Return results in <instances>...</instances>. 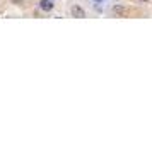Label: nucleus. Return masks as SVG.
Segmentation results:
<instances>
[{"instance_id":"f257e3e1","label":"nucleus","mask_w":152,"mask_h":146,"mask_svg":"<svg viewBox=\"0 0 152 146\" xmlns=\"http://www.w3.org/2000/svg\"><path fill=\"white\" fill-rule=\"evenodd\" d=\"M70 14H72V17H75V19H84L86 17V10H84L80 5H72L70 7Z\"/></svg>"},{"instance_id":"f03ea898","label":"nucleus","mask_w":152,"mask_h":146,"mask_svg":"<svg viewBox=\"0 0 152 146\" xmlns=\"http://www.w3.org/2000/svg\"><path fill=\"white\" fill-rule=\"evenodd\" d=\"M39 9L43 12H51L55 9V2L53 0H39Z\"/></svg>"},{"instance_id":"7ed1b4c3","label":"nucleus","mask_w":152,"mask_h":146,"mask_svg":"<svg viewBox=\"0 0 152 146\" xmlns=\"http://www.w3.org/2000/svg\"><path fill=\"white\" fill-rule=\"evenodd\" d=\"M113 14L116 15V17H125V15H126V7L118 4V5L113 7Z\"/></svg>"},{"instance_id":"20e7f679","label":"nucleus","mask_w":152,"mask_h":146,"mask_svg":"<svg viewBox=\"0 0 152 146\" xmlns=\"http://www.w3.org/2000/svg\"><path fill=\"white\" fill-rule=\"evenodd\" d=\"M12 2H14V4H17V5H21V4H22V0H12Z\"/></svg>"},{"instance_id":"39448f33","label":"nucleus","mask_w":152,"mask_h":146,"mask_svg":"<svg viewBox=\"0 0 152 146\" xmlns=\"http://www.w3.org/2000/svg\"><path fill=\"white\" fill-rule=\"evenodd\" d=\"M92 2H94V4H103L104 0H92Z\"/></svg>"},{"instance_id":"423d86ee","label":"nucleus","mask_w":152,"mask_h":146,"mask_svg":"<svg viewBox=\"0 0 152 146\" xmlns=\"http://www.w3.org/2000/svg\"><path fill=\"white\" fill-rule=\"evenodd\" d=\"M140 2H147V0H140Z\"/></svg>"}]
</instances>
